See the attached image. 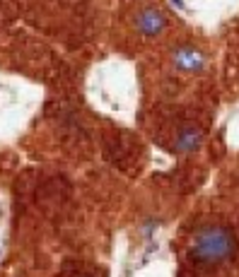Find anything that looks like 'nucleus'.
<instances>
[{"instance_id": "1", "label": "nucleus", "mask_w": 239, "mask_h": 277, "mask_svg": "<svg viewBox=\"0 0 239 277\" xmlns=\"http://www.w3.org/2000/svg\"><path fill=\"white\" fill-rule=\"evenodd\" d=\"M234 236L225 227H205L193 236L191 258L198 263H218L234 253Z\"/></svg>"}, {"instance_id": "2", "label": "nucleus", "mask_w": 239, "mask_h": 277, "mask_svg": "<svg viewBox=\"0 0 239 277\" xmlns=\"http://www.w3.org/2000/svg\"><path fill=\"white\" fill-rule=\"evenodd\" d=\"M174 65L184 73H198L205 68V55L193 46H181L174 51Z\"/></svg>"}, {"instance_id": "3", "label": "nucleus", "mask_w": 239, "mask_h": 277, "mask_svg": "<svg viewBox=\"0 0 239 277\" xmlns=\"http://www.w3.org/2000/svg\"><path fill=\"white\" fill-rule=\"evenodd\" d=\"M136 22H138V29L145 34V37H157V34L165 29V24H167L165 15H162L160 10H155V8H145L138 15Z\"/></svg>"}, {"instance_id": "4", "label": "nucleus", "mask_w": 239, "mask_h": 277, "mask_svg": "<svg viewBox=\"0 0 239 277\" xmlns=\"http://www.w3.org/2000/svg\"><path fill=\"white\" fill-rule=\"evenodd\" d=\"M203 142V133L196 126H186V128L179 130V138H176V149L179 152H184V155H189V152H196V149L201 147Z\"/></svg>"}, {"instance_id": "5", "label": "nucleus", "mask_w": 239, "mask_h": 277, "mask_svg": "<svg viewBox=\"0 0 239 277\" xmlns=\"http://www.w3.org/2000/svg\"><path fill=\"white\" fill-rule=\"evenodd\" d=\"M172 3H174V5H176V8H179V10L184 8V3H181V0H172Z\"/></svg>"}]
</instances>
